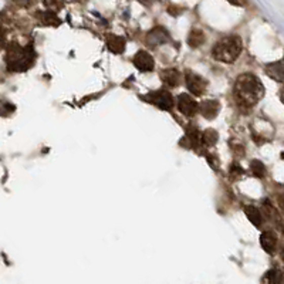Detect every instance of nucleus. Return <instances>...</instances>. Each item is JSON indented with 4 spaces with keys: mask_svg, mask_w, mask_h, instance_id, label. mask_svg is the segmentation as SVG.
<instances>
[{
    "mask_svg": "<svg viewBox=\"0 0 284 284\" xmlns=\"http://www.w3.org/2000/svg\"><path fill=\"white\" fill-rule=\"evenodd\" d=\"M233 95L241 107H253L264 95V87L255 74L245 73L237 77L234 83Z\"/></svg>",
    "mask_w": 284,
    "mask_h": 284,
    "instance_id": "obj_1",
    "label": "nucleus"
},
{
    "mask_svg": "<svg viewBox=\"0 0 284 284\" xmlns=\"http://www.w3.org/2000/svg\"><path fill=\"white\" fill-rule=\"evenodd\" d=\"M34 51L31 47H22L19 44H10L6 51V67L12 73H23L29 70L34 63Z\"/></svg>",
    "mask_w": 284,
    "mask_h": 284,
    "instance_id": "obj_2",
    "label": "nucleus"
},
{
    "mask_svg": "<svg viewBox=\"0 0 284 284\" xmlns=\"http://www.w3.org/2000/svg\"><path fill=\"white\" fill-rule=\"evenodd\" d=\"M243 43L241 38L236 34H230L223 38H220L218 43L213 46L212 49V56L216 61L232 64L240 56Z\"/></svg>",
    "mask_w": 284,
    "mask_h": 284,
    "instance_id": "obj_3",
    "label": "nucleus"
},
{
    "mask_svg": "<svg viewBox=\"0 0 284 284\" xmlns=\"http://www.w3.org/2000/svg\"><path fill=\"white\" fill-rule=\"evenodd\" d=\"M145 101L151 102L152 105L158 107L159 109H164V111H169L175 107L174 97L167 90H158V91L149 93L145 97Z\"/></svg>",
    "mask_w": 284,
    "mask_h": 284,
    "instance_id": "obj_4",
    "label": "nucleus"
},
{
    "mask_svg": "<svg viewBox=\"0 0 284 284\" xmlns=\"http://www.w3.org/2000/svg\"><path fill=\"white\" fill-rule=\"evenodd\" d=\"M185 83L186 87L189 90V93L195 97H200L205 94L206 88H208V81L205 80L202 75H199L192 70H188L185 73Z\"/></svg>",
    "mask_w": 284,
    "mask_h": 284,
    "instance_id": "obj_5",
    "label": "nucleus"
},
{
    "mask_svg": "<svg viewBox=\"0 0 284 284\" xmlns=\"http://www.w3.org/2000/svg\"><path fill=\"white\" fill-rule=\"evenodd\" d=\"M175 105L179 109V112L186 115V117H193L199 109V104L195 101V98L190 97L189 94H186V93L178 95Z\"/></svg>",
    "mask_w": 284,
    "mask_h": 284,
    "instance_id": "obj_6",
    "label": "nucleus"
},
{
    "mask_svg": "<svg viewBox=\"0 0 284 284\" xmlns=\"http://www.w3.org/2000/svg\"><path fill=\"white\" fill-rule=\"evenodd\" d=\"M132 63L142 73H151L155 68L153 57L145 50H139L138 53H135V56L132 57Z\"/></svg>",
    "mask_w": 284,
    "mask_h": 284,
    "instance_id": "obj_7",
    "label": "nucleus"
},
{
    "mask_svg": "<svg viewBox=\"0 0 284 284\" xmlns=\"http://www.w3.org/2000/svg\"><path fill=\"white\" fill-rule=\"evenodd\" d=\"M169 42H171V36H169L168 30L160 27V26L152 29L146 34V44L149 47H158V46L167 44Z\"/></svg>",
    "mask_w": 284,
    "mask_h": 284,
    "instance_id": "obj_8",
    "label": "nucleus"
},
{
    "mask_svg": "<svg viewBox=\"0 0 284 284\" xmlns=\"http://www.w3.org/2000/svg\"><path fill=\"white\" fill-rule=\"evenodd\" d=\"M219 111H220V102L218 100H206L199 104L197 112L202 114V117L206 119H215L218 117Z\"/></svg>",
    "mask_w": 284,
    "mask_h": 284,
    "instance_id": "obj_9",
    "label": "nucleus"
},
{
    "mask_svg": "<svg viewBox=\"0 0 284 284\" xmlns=\"http://www.w3.org/2000/svg\"><path fill=\"white\" fill-rule=\"evenodd\" d=\"M266 74L271 80L284 84V60H278L266 66Z\"/></svg>",
    "mask_w": 284,
    "mask_h": 284,
    "instance_id": "obj_10",
    "label": "nucleus"
},
{
    "mask_svg": "<svg viewBox=\"0 0 284 284\" xmlns=\"http://www.w3.org/2000/svg\"><path fill=\"white\" fill-rule=\"evenodd\" d=\"M260 246L263 248V250L269 255H273L277 249V236L273 232H263L260 234Z\"/></svg>",
    "mask_w": 284,
    "mask_h": 284,
    "instance_id": "obj_11",
    "label": "nucleus"
},
{
    "mask_svg": "<svg viewBox=\"0 0 284 284\" xmlns=\"http://www.w3.org/2000/svg\"><path fill=\"white\" fill-rule=\"evenodd\" d=\"M125 46H127V42H125L124 37L117 36V34H109L107 37V47L111 53L114 54H121L124 53Z\"/></svg>",
    "mask_w": 284,
    "mask_h": 284,
    "instance_id": "obj_12",
    "label": "nucleus"
},
{
    "mask_svg": "<svg viewBox=\"0 0 284 284\" xmlns=\"http://www.w3.org/2000/svg\"><path fill=\"white\" fill-rule=\"evenodd\" d=\"M37 19H38V22L42 23L43 26H49V27H57V26L61 24V19H60L59 16L56 15V13H53V12H49V10L38 12L37 13Z\"/></svg>",
    "mask_w": 284,
    "mask_h": 284,
    "instance_id": "obj_13",
    "label": "nucleus"
},
{
    "mask_svg": "<svg viewBox=\"0 0 284 284\" xmlns=\"http://www.w3.org/2000/svg\"><path fill=\"white\" fill-rule=\"evenodd\" d=\"M160 78L168 87H178L179 83H181V74L175 68H167V70L162 71Z\"/></svg>",
    "mask_w": 284,
    "mask_h": 284,
    "instance_id": "obj_14",
    "label": "nucleus"
},
{
    "mask_svg": "<svg viewBox=\"0 0 284 284\" xmlns=\"http://www.w3.org/2000/svg\"><path fill=\"white\" fill-rule=\"evenodd\" d=\"M245 215L248 216L249 222H250L253 226H256V227H260V226H262L263 223L262 212L259 211L256 206H253V205L245 206Z\"/></svg>",
    "mask_w": 284,
    "mask_h": 284,
    "instance_id": "obj_15",
    "label": "nucleus"
},
{
    "mask_svg": "<svg viewBox=\"0 0 284 284\" xmlns=\"http://www.w3.org/2000/svg\"><path fill=\"white\" fill-rule=\"evenodd\" d=\"M186 138H188V142L192 148H200L202 145V132L197 130L196 127H188L186 128Z\"/></svg>",
    "mask_w": 284,
    "mask_h": 284,
    "instance_id": "obj_16",
    "label": "nucleus"
},
{
    "mask_svg": "<svg viewBox=\"0 0 284 284\" xmlns=\"http://www.w3.org/2000/svg\"><path fill=\"white\" fill-rule=\"evenodd\" d=\"M206 36L200 29H192L188 34V44H189L192 49H197L205 43Z\"/></svg>",
    "mask_w": 284,
    "mask_h": 284,
    "instance_id": "obj_17",
    "label": "nucleus"
},
{
    "mask_svg": "<svg viewBox=\"0 0 284 284\" xmlns=\"http://www.w3.org/2000/svg\"><path fill=\"white\" fill-rule=\"evenodd\" d=\"M219 139V134L215 130H205L202 132V145L205 146H215Z\"/></svg>",
    "mask_w": 284,
    "mask_h": 284,
    "instance_id": "obj_18",
    "label": "nucleus"
},
{
    "mask_svg": "<svg viewBox=\"0 0 284 284\" xmlns=\"http://www.w3.org/2000/svg\"><path fill=\"white\" fill-rule=\"evenodd\" d=\"M250 171H252V174L257 178H264L266 174H267V169L264 167V164H263L262 160H252L250 162Z\"/></svg>",
    "mask_w": 284,
    "mask_h": 284,
    "instance_id": "obj_19",
    "label": "nucleus"
},
{
    "mask_svg": "<svg viewBox=\"0 0 284 284\" xmlns=\"http://www.w3.org/2000/svg\"><path fill=\"white\" fill-rule=\"evenodd\" d=\"M267 284H281L283 283V273L278 269H271L266 274Z\"/></svg>",
    "mask_w": 284,
    "mask_h": 284,
    "instance_id": "obj_20",
    "label": "nucleus"
},
{
    "mask_svg": "<svg viewBox=\"0 0 284 284\" xmlns=\"http://www.w3.org/2000/svg\"><path fill=\"white\" fill-rule=\"evenodd\" d=\"M44 6L49 12L57 13L63 8V3H61V0H44Z\"/></svg>",
    "mask_w": 284,
    "mask_h": 284,
    "instance_id": "obj_21",
    "label": "nucleus"
},
{
    "mask_svg": "<svg viewBox=\"0 0 284 284\" xmlns=\"http://www.w3.org/2000/svg\"><path fill=\"white\" fill-rule=\"evenodd\" d=\"M16 109V107L10 102H0V115L8 117L9 114H12Z\"/></svg>",
    "mask_w": 284,
    "mask_h": 284,
    "instance_id": "obj_22",
    "label": "nucleus"
},
{
    "mask_svg": "<svg viewBox=\"0 0 284 284\" xmlns=\"http://www.w3.org/2000/svg\"><path fill=\"white\" fill-rule=\"evenodd\" d=\"M230 174H232V176H234V178H237V176L243 175L245 171H243V168H241L239 164H233V165L230 167Z\"/></svg>",
    "mask_w": 284,
    "mask_h": 284,
    "instance_id": "obj_23",
    "label": "nucleus"
},
{
    "mask_svg": "<svg viewBox=\"0 0 284 284\" xmlns=\"http://www.w3.org/2000/svg\"><path fill=\"white\" fill-rule=\"evenodd\" d=\"M17 6H20V8H29L31 6L33 3H34V0H13Z\"/></svg>",
    "mask_w": 284,
    "mask_h": 284,
    "instance_id": "obj_24",
    "label": "nucleus"
},
{
    "mask_svg": "<svg viewBox=\"0 0 284 284\" xmlns=\"http://www.w3.org/2000/svg\"><path fill=\"white\" fill-rule=\"evenodd\" d=\"M226 2H229V3L233 5V6H239V8L246 5V0H226Z\"/></svg>",
    "mask_w": 284,
    "mask_h": 284,
    "instance_id": "obj_25",
    "label": "nucleus"
},
{
    "mask_svg": "<svg viewBox=\"0 0 284 284\" xmlns=\"http://www.w3.org/2000/svg\"><path fill=\"white\" fill-rule=\"evenodd\" d=\"M208 160H209V165H211L212 168H213V169H215V171H216V169H218V164H216V158H215V156H213V155H208Z\"/></svg>",
    "mask_w": 284,
    "mask_h": 284,
    "instance_id": "obj_26",
    "label": "nucleus"
},
{
    "mask_svg": "<svg viewBox=\"0 0 284 284\" xmlns=\"http://www.w3.org/2000/svg\"><path fill=\"white\" fill-rule=\"evenodd\" d=\"M277 204H278V206L284 211V193L278 195V197H277Z\"/></svg>",
    "mask_w": 284,
    "mask_h": 284,
    "instance_id": "obj_27",
    "label": "nucleus"
},
{
    "mask_svg": "<svg viewBox=\"0 0 284 284\" xmlns=\"http://www.w3.org/2000/svg\"><path fill=\"white\" fill-rule=\"evenodd\" d=\"M139 2H141L142 5H146V6H149V5H152L155 0H139Z\"/></svg>",
    "mask_w": 284,
    "mask_h": 284,
    "instance_id": "obj_28",
    "label": "nucleus"
},
{
    "mask_svg": "<svg viewBox=\"0 0 284 284\" xmlns=\"http://www.w3.org/2000/svg\"><path fill=\"white\" fill-rule=\"evenodd\" d=\"M280 100H281V102L284 104V88L280 91Z\"/></svg>",
    "mask_w": 284,
    "mask_h": 284,
    "instance_id": "obj_29",
    "label": "nucleus"
},
{
    "mask_svg": "<svg viewBox=\"0 0 284 284\" xmlns=\"http://www.w3.org/2000/svg\"><path fill=\"white\" fill-rule=\"evenodd\" d=\"M281 260H283V262H284V246H283V248H281Z\"/></svg>",
    "mask_w": 284,
    "mask_h": 284,
    "instance_id": "obj_30",
    "label": "nucleus"
},
{
    "mask_svg": "<svg viewBox=\"0 0 284 284\" xmlns=\"http://www.w3.org/2000/svg\"><path fill=\"white\" fill-rule=\"evenodd\" d=\"M63 2H68V3H74V2H80V0H63Z\"/></svg>",
    "mask_w": 284,
    "mask_h": 284,
    "instance_id": "obj_31",
    "label": "nucleus"
}]
</instances>
